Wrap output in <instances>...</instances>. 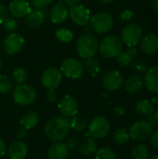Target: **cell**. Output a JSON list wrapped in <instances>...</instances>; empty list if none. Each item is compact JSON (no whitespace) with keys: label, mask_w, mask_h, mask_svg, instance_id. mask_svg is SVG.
I'll return each instance as SVG.
<instances>
[{"label":"cell","mask_w":158,"mask_h":159,"mask_svg":"<svg viewBox=\"0 0 158 159\" xmlns=\"http://www.w3.org/2000/svg\"><path fill=\"white\" fill-rule=\"evenodd\" d=\"M71 132L70 120L64 116H56L47 121L45 126V134L52 142L65 140Z\"/></svg>","instance_id":"6da1fadb"},{"label":"cell","mask_w":158,"mask_h":159,"mask_svg":"<svg viewBox=\"0 0 158 159\" xmlns=\"http://www.w3.org/2000/svg\"><path fill=\"white\" fill-rule=\"evenodd\" d=\"M98 49L104 58H115L123 50V43L116 35H106L99 43Z\"/></svg>","instance_id":"7a4b0ae2"},{"label":"cell","mask_w":158,"mask_h":159,"mask_svg":"<svg viewBox=\"0 0 158 159\" xmlns=\"http://www.w3.org/2000/svg\"><path fill=\"white\" fill-rule=\"evenodd\" d=\"M99 43L97 38L90 34H82L76 42V50L82 59L94 57L97 53Z\"/></svg>","instance_id":"3957f363"},{"label":"cell","mask_w":158,"mask_h":159,"mask_svg":"<svg viewBox=\"0 0 158 159\" xmlns=\"http://www.w3.org/2000/svg\"><path fill=\"white\" fill-rule=\"evenodd\" d=\"M12 97L14 102L22 106H27L32 104L36 99V92L34 89L26 84L17 85L13 89Z\"/></svg>","instance_id":"277c9868"},{"label":"cell","mask_w":158,"mask_h":159,"mask_svg":"<svg viewBox=\"0 0 158 159\" xmlns=\"http://www.w3.org/2000/svg\"><path fill=\"white\" fill-rule=\"evenodd\" d=\"M90 27L98 34H105L109 32L114 25L113 16L106 11H101L90 19Z\"/></svg>","instance_id":"5b68a950"},{"label":"cell","mask_w":158,"mask_h":159,"mask_svg":"<svg viewBox=\"0 0 158 159\" xmlns=\"http://www.w3.org/2000/svg\"><path fill=\"white\" fill-rule=\"evenodd\" d=\"M142 37V27L134 22L128 23L121 31V41L128 47H136Z\"/></svg>","instance_id":"8992f818"},{"label":"cell","mask_w":158,"mask_h":159,"mask_svg":"<svg viewBox=\"0 0 158 159\" xmlns=\"http://www.w3.org/2000/svg\"><path fill=\"white\" fill-rule=\"evenodd\" d=\"M111 130V125L109 120L102 116H97L92 118L88 125V132L94 139L105 138Z\"/></svg>","instance_id":"52a82bcc"},{"label":"cell","mask_w":158,"mask_h":159,"mask_svg":"<svg viewBox=\"0 0 158 159\" xmlns=\"http://www.w3.org/2000/svg\"><path fill=\"white\" fill-rule=\"evenodd\" d=\"M153 127L147 120H141L135 122L129 129V137L137 143L146 141L152 134Z\"/></svg>","instance_id":"ba28073f"},{"label":"cell","mask_w":158,"mask_h":159,"mask_svg":"<svg viewBox=\"0 0 158 159\" xmlns=\"http://www.w3.org/2000/svg\"><path fill=\"white\" fill-rule=\"evenodd\" d=\"M62 75L71 79H78L82 76L84 72V66L79 60L69 58L64 60L61 64V70Z\"/></svg>","instance_id":"9c48e42d"},{"label":"cell","mask_w":158,"mask_h":159,"mask_svg":"<svg viewBox=\"0 0 158 159\" xmlns=\"http://www.w3.org/2000/svg\"><path fill=\"white\" fill-rule=\"evenodd\" d=\"M24 44V38L20 34L12 33L4 39L3 49L8 55H16L22 50Z\"/></svg>","instance_id":"30bf717a"},{"label":"cell","mask_w":158,"mask_h":159,"mask_svg":"<svg viewBox=\"0 0 158 159\" xmlns=\"http://www.w3.org/2000/svg\"><path fill=\"white\" fill-rule=\"evenodd\" d=\"M62 79L61 72L55 68L49 67L46 69L41 75V84L47 89H55L59 87Z\"/></svg>","instance_id":"8fae6325"},{"label":"cell","mask_w":158,"mask_h":159,"mask_svg":"<svg viewBox=\"0 0 158 159\" xmlns=\"http://www.w3.org/2000/svg\"><path fill=\"white\" fill-rule=\"evenodd\" d=\"M69 15L72 20L79 26L88 25L91 19L90 10L85 6L78 5V4L71 6L69 10Z\"/></svg>","instance_id":"7c38bea8"},{"label":"cell","mask_w":158,"mask_h":159,"mask_svg":"<svg viewBox=\"0 0 158 159\" xmlns=\"http://www.w3.org/2000/svg\"><path fill=\"white\" fill-rule=\"evenodd\" d=\"M58 109L61 114L67 118L76 116L79 111L77 101L71 95H64L60 100L58 103Z\"/></svg>","instance_id":"4fadbf2b"},{"label":"cell","mask_w":158,"mask_h":159,"mask_svg":"<svg viewBox=\"0 0 158 159\" xmlns=\"http://www.w3.org/2000/svg\"><path fill=\"white\" fill-rule=\"evenodd\" d=\"M124 83L123 75L116 70L109 71L102 77V86L108 91L118 90Z\"/></svg>","instance_id":"5bb4252c"},{"label":"cell","mask_w":158,"mask_h":159,"mask_svg":"<svg viewBox=\"0 0 158 159\" xmlns=\"http://www.w3.org/2000/svg\"><path fill=\"white\" fill-rule=\"evenodd\" d=\"M48 16L49 12L47 8L32 9L31 12L26 16V23L28 27L32 29H37L43 24L45 19H47Z\"/></svg>","instance_id":"9a60e30c"},{"label":"cell","mask_w":158,"mask_h":159,"mask_svg":"<svg viewBox=\"0 0 158 159\" xmlns=\"http://www.w3.org/2000/svg\"><path fill=\"white\" fill-rule=\"evenodd\" d=\"M7 9L14 18L26 17L32 10L30 3L26 0H12Z\"/></svg>","instance_id":"2e32d148"},{"label":"cell","mask_w":158,"mask_h":159,"mask_svg":"<svg viewBox=\"0 0 158 159\" xmlns=\"http://www.w3.org/2000/svg\"><path fill=\"white\" fill-rule=\"evenodd\" d=\"M68 15L69 12H68L67 5L62 1H59L58 3H56L49 11L50 20L55 24H60L64 22L67 20Z\"/></svg>","instance_id":"e0dca14e"},{"label":"cell","mask_w":158,"mask_h":159,"mask_svg":"<svg viewBox=\"0 0 158 159\" xmlns=\"http://www.w3.org/2000/svg\"><path fill=\"white\" fill-rule=\"evenodd\" d=\"M140 48L145 55L155 54L158 50V36L152 33L143 35L140 41Z\"/></svg>","instance_id":"ac0fdd59"},{"label":"cell","mask_w":158,"mask_h":159,"mask_svg":"<svg viewBox=\"0 0 158 159\" xmlns=\"http://www.w3.org/2000/svg\"><path fill=\"white\" fill-rule=\"evenodd\" d=\"M137 54L138 50L135 47H129L127 50H122L115 57V62L120 67H129L132 64Z\"/></svg>","instance_id":"d6986e66"},{"label":"cell","mask_w":158,"mask_h":159,"mask_svg":"<svg viewBox=\"0 0 158 159\" xmlns=\"http://www.w3.org/2000/svg\"><path fill=\"white\" fill-rule=\"evenodd\" d=\"M7 153L9 159H24L28 154V148L23 142L17 141L7 148Z\"/></svg>","instance_id":"ffe728a7"},{"label":"cell","mask_w":158,"mask_h":159,"mask_svg":"<svg viewBox=\"0 0 158 159\" xmlns=\"http://www.w3.org/2000/svg\"><path fill=\"white\" fill-rule=\"evenodd\" d=\"M69 149L67 145L61 142H55L47 150L48 159H67Z\"/></svg>","instance_id":"44dd1931"},{"label":"cell","mask_w":158,"mask_h":159,"mask_svg":"<svg viewBox=\"0 0 158 159\" xmlns=\"http://www.w3.org/2000/svg\"><path fill=\"white\" fill-rule=\"evenodd\" d=\"M143 82L147 89L154 93H158V65L147 70Z\"/></svg>","instance_id":"7402d4cb"},{"label":"cell","mask_w":158,"mask_h":159,"mask_svg":"<svg viewBox=\"0 0 158 159\" xmlns=\"http://www.w3.org/2000/svg\"><path fill=\"white\" fill-rule=\"evenodd\" d=\"M144 86L143 79L139 75H133L127 78L125 81V89L128 92L135 94L139 92Z\"/></svg>","instance_id":"603a6c76"},{"label":"cell","mask_w":158,"mask_h":159,"mask_svg":"<svg viewBox=\"0 0 158 159\" xmlns=\"http://www.w3.org/2000/svg\"><path fill=\"white\" fill-rule=\"evenodd\" d=\"M20 126L23 127L24 129H32L34 128H35L38 123H39V116L36 112L34 111H27L25 112L20 120Z\"/></svg>","instance_id":"cb8c5ba5"},{"label":"cell","mask_w":158,"mask_h":159,"mask_svg":"<svg viewBox=\"0 0 158 159\" xmlns=\"http://www.w3.org/2000/svg\"><path fill=\"white\" fill-rule=\"evenodd\" d=\"M135 111L139 116L147 117L155 111V104L149 100H141L135 104Z\"/></svg>","instance_id":"d4e9b609"},{"label":"cell","mask_w":158,"mask_h":159,"mask_svg":"<svg viewBox=\"0 0 158 159\" xmlns=\"http://www.w3.org/2000/svg\"><path fill=\"white\" fill-rule=\"evenodd\" d=\"M79 151L84 156H91L97 151V143L91 136L87 137L79 145Z\"/></svg>","instance_id":"484cf974"},{"label":"cell","mask_w":158,"mask_h":159,"mask_svg":"<svg viewBox=\"0 0 158 159\" xmlns=\"http://www.w3.org/2000/svg\"><path fill=\"white\" fill-rule=\"evenodd\" d=\"M84 69L87 71V73L90 76L95 77L101 72V64H100V61L97 59H95L94 57L88 58V59H86V62H85V65H84Z\"/></svg>","instance_id":"4316f807"},{"label":"cell","mask_w":158,"mask_h":159,"mask_svg":"<svg viewBox=\"0 0 158 159\" xmlns=\"http://www.w3.org/2000/svg\"><path fill=\"white\" fill-rule=\"evenodd\" d=\"M70 126L71 130L74 132H82L88 128V121L85 117L76 115L72 117V120H70Z\"/></svg>","instance_id":"83f0119b"},{"label":"cell","mask_w":158,"mask_h":159,"mask_svg":"<svg viewBox=\"0 0 158 159\" xmlns=\"http://www.w3.org/2000/svg\"><path fill=\"white\" fill-rule=\"evenodd\" d=\"M132 157L134 159H149L150 149L144 143H139L134 146L131 151Z\"/></svg>","instance_id":"f1b7e54d"},{"label":"cell","mask_w":158,"mask_h":159,"mask_svg":"<svg viewBox=\"0 0 158 159\" xmlns=\"http://www.w3.org/2000/svg\"><path fill=\"white\" fill-rule=\"evenodd\" d=\"M129 139H130L129 133L126 129H118L115 131L113 135L114 142L118 145H124L128 143Z\"/></svg>","instance_id":"f546056e"},{"label":"cell","mask_w":158,"mask_h":159,"mask_svg":"<svg viewBox=\"0 0 158 159\" xmlns=\"http://www.w3.org/2000/svg\"><path fill=\"white\" fill-rule=\"evenodd\" d=\"M28 78V74L22 67H17L12 72V81L17 85L24 84Z\"/></svg>","instance_id":"4dcf8cb0"},{"label":"cell","mask_w":158,"mask_h":159,"mask_svg":"<svg viewBox=\"0 0 158 159\" xmlns=\"http://www.w3.org/2000/svg\"><path fill=\"white\" fill-rule=\"evenodd\" d=\"M55 35L57 39L62 43H70L74 39V34L72 31L66 28H61L58 29L55 33Z\"/></svg>","instance_id":"1f68e13d"},{"label":"cell","mask_w":158,"mask_h":159,"mask_svg":"<svg viewBox=\"0 0 158 159\" xmlns=\"http://www.w3.org/2000/svg\"><path fill=\"white\" fill-rule=\"evenodd\" d=\"M95 159H117V157L111 148L102 147L96 151Z\"/></svg>","instance_id":"d6a6232c"},{"label":"cell","mask_w":158,"mask_h":159,"mask_svg":"<svg viewBox=\"0 0 158 159\" xmlns=\"http://www.w3.org/2000/svg\"><path fill=\"white\" fill-rule=\"evenodd\" d=\"M13 89V81L6 75H0V93L5 94Z\"/></svg>","instance_id":"836d02e7"},{"label":"cell","mask_w":158,"mask_h":159,"mask_svg":"<svg viewBox=\"0 0 158 159\" xmlns=\"http://www.w3.org/2000/svg\"><path fill=\"white\" fill-rule=\"evenodd\" d=\"M2 24H3L4 29L9 34L16 33V31L18 30V27H19L18 21L13 18H7Z\"/></svg>","instance_id":"e575fe53"},{"label":"cell","mask_w":158,"mask_h":159,"mask_svg":"<svg viewBox=\"0 0 158 159\" xmlns=\"http://www.w3.org/2000/svg\"><path fill=\"white\" fill-rule=\"evenodd\" d=\"M132 68L133 71L137 74V75H144L147 70H148V66L147 64L142 61H136L134 62H132Z\"/></svg>","instance_id":"d590c367"},{"label":"cell","mask_w":158,"mask_h":159,"mask_svg":"<svg viewBox=\"0 0 158 159\" xmlns=\"http://www.w3.org/2000/svg\"><path fill=\"white\" fill-rule=\"evenodd\" d=\"M53 0H31V4L37 9L47 8Z\"/></svg>","instance_id":"8d00e7d4"},{"label":"cell","mask_w":158,"mask_h":159,"mask_svg":"<svg viewBox=\"0 0 158 159\" xmlns=\"http://www.w3.org/2000/svg\"><path fill=\"white\" fill-rule=\"evenodd\" d=\"M68 147L69 150H74L75 148L79 147L80 145V141L77 137H74V136H72L70 138L67 139L66 141V143H65Z\"/></svg>","instance_id":"74e56055"},{"label":"cell","mask_w":158,"mask_h":159,"mask_svg":"<svg viewBox=\"0 0 158 159\" xmlns=\"http://www.w3.org/2000/svg\"><path fill=\"white\" fill-rule=\"evenodd\" d=\"M149 143L153 150L158 151V130L152 132V134L149 137Z\"/></svg>","instance_id":"f35d334b"},{"label":"cell","mask_w":158,"mask_h":159,"mask_svg":"<svg viewBox=\"0 0 158 159\" xmlns=\"http://www.w3.org/2000/svg\"><path fill=\"white\" fill-rule=\"evenodd\" d=\"M152 127H158V109L155 110L146 119Z\"/></svg>","instance_id":"ab89813d"},{"label":"cell","mask_w":158,"mask_h":159,"mask_svg":"<svg viewBox=\"0 0 158 159\" xmlns=\"http://www.w3.org/2000/svg\"><path fill=\"white\" fill-rule=\"evenodd\" d=\"M8 13L7 7L5 5L0 4V24H2L8 18Z\"/></svg>","instance_id":"60d3db41"},{"label":"cell","mask_w":158,"mask_h":159,"mask_svg":"<svg viewBox=\"0 0 158 159\" xmlns=\"http://www.w3.org/2000/svg\"><path fill=\"white\" fill-rule=\"evenodd\" d=\"M133 17V12L131 10H124L121 15H120V19L123 20V21H129L132 19Z\"/></svg>","instance_id":"b9f144b4"},{"label":"cell","mask_w":158,"mask_h":159,"mask_svg":"<svg viewBox=\"0 0 158 159\" xmlns=\"http://www.w3.org/2000/svg\"><path fill=\"white\" fill-rule=\"evenodd\" d=\"M58 98V94L57 91L55 89H48L47 93V100L49 102H54Z\"/></svg>","instance_id":"7bdbcfd3"},{"label":"cell","mask_w":158,"mask_h":159,"mask_svg":"<svg viewBox=\"0 0 158 159\" xmlns=\"http://www.w3.org/2000/svg\"><path fill=\"white\" fill-rule=\"evenodd\" d=\"M7 154V145L3 140L0 139V158Z\"/></svg>","instance_id":"ee69618b"},{"label":"cell","mask_w":158,"mask_h":159,"mask_svg":"<svg viewBox=\"0 0 158 159\" xmlns=\"http://www.w3.org/2000/svg\"><path fill=\"white\" fill-rule=\"evenodd\" d=\"M26 134H27V129H24L23 127H20V128L18 129V131H17V137H18L19 139H23V138H25Z\"/></svg>","instance_id":"f6af8a7d"},{"label":"cell","mask_w":158,"mask_h":159,"mask_svg":"<svg viewBox=\"0 0 158 159\" xmlns=\"http://www.w3.org/2000/svg\"><path fill=\"white\" fill-rule=\"evenodd\" d=\"M115 114L118 116H123L125 114H126V109L124 107H120V106H117L115 108Z\"/></svg>","instance_id":"bcb514c9"},{"label":"cell","mask_w":158,"mask_h":159,"mask_svg":"<svg viewBox=\"0 0 158 159\" xmlns=\"http://www.w3.org/2000/svg\"><path fill=\"white\" fill-rule=\"evenodd\" d=\"M64 1V3L66 4V5H68V6H74V5H76V4H78L81 0H63Z\"/></svg>","instance_id":"7dc6e473"},{"label":"cell","mask_w":158,"mask_h":159,"mask_svg":"<svg viewBox=\"0 0 158 159\" xmlns=\"http://www.w3.org/2000/svg\"><path fill=\"white\" fill-rule=\"evenodd\" d=\"M101 3H102V4H105V5H108V4H111V3H113L115 0H99Z\"/></svg>","instance_id":"c3c4849f"},{"label":"cell","mask_w":158,"mask_h":159,"mask_svg":"<svg viewBox=\"0 0 158 159\" xmlns=\"http://www.w3.org/2000/svg\"><path fill=\"white\" fill-rule=\"evenodd\" d=\"M155 105H157L158 106V96H156V97H153L152 101H151Z\"/></svg>","instance_id":"681fc988"},{"label":"cell","mask_w":158,"mask_h":159,"mask_svg":"<svg viewBox=\"0 0 158 159\" xmlns=\"http://www.w3.org/2000/svg\"><path fill=\"white\" fill-rule=\"evenodd\" d=\"M153 5L155 9L156 10V12L158 13V0H153Z\"/></svg>","instance_id":"f907efd6"},{"label":"cell","mask_w":158,"mask_h":159,"mask_svg":"<svg viewBox=\"0 0 158 159\" xmlns=\"http://www.w3.org/2000/svg\"><path fill=\"white\" fill-rule=\"evenodd\" d=\"M150 159H158V155H156V156H154V157H152Z\"/></svg>","instance_id":"816d5d0a"},{"label":"cell","mask_w":158,"mask_h":159,"mask_svg":"<svg viewBox=\"0 0 158 159\" xmlns=\"http://www.w3.org/2000/svg\"><path fill=\"white\" fill-rule=\"evenodd\" d=\"M1 66H2V61H1V59H0V69H1Z\"/></svg>","instance_id":"f5cc1de1"}]
</instances>
